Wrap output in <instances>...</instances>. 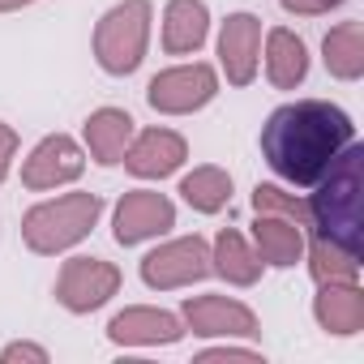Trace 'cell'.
<instances>
[{"label":"cell","instance_id":"obj_1","mask_svg":"<svg viewBox=\"0 0 364 364\" xmlns=\"http://www.w3.org/2000/svg\"><path fill=\"white\" fill-rule=\"evenodd\" d=\"M351 141H355L351 116L321 99L283 103L262 124V154L274 167V176L291 180V185H317Z\"/></svg>","mask_w":364,"mask_h":364},{"label":"cell","instance_id":"obj_2","mask_svg":"<svg viewBox=\"0 0 364 364\" xmlns=\"http://www.w3.org/2000/svg\"><path fill=\"white\" fill-rule=\"evenodd\" d=\"M360 176H364V146H347L334 167L317 180V193L309 202V219L317 228V240H326L330 249H338L343 257L360 262Z\"/></svg>","mask_w":364,"mask_h":364},{"label":"cell","instance_id":"obj_3","mask_svg":"<svg viewBox=\"0 0 364 364\" xmlns=\"http://www.w3.org/2000/svg\"><path fill=\"white\" fill-rule=\"evenodd\" d=\"M99 206H103V202H99L95 193H69V198H60V202H43V206H35V210L26 215L22 236H26V245H31L35 253L69 249V245H77V240L95 228Z\"/></svg>","mask_w":364,"mask_h":364},{"label":"cell","instance_id":"obj_4","mask_svg":"<svg viewBox=\"0 0 364 364\" xmlns=\"http://www.w3.org/2000/svg\"><path fill=\"white\" fill-rule=\"evenodd\" d=\"M146 31H150V5L146 0H124V5H116L95 31L99 65L116 77L133 73L146 56Z\"/></svg>","mask_w":364,"mask_h":364},{"label":"cell","instance_id":"obj_5","mask_svg":"<svg viewBox=\"0 0 364 364\" xmlns=\"http://www.w3.org/2000/svg\"><path fill=\"white\" fill-rule=\"evenodd\" d=\"M116 287H120V270L116 266H107L99 257H73L65 266L60 283H56V300L65 309H73V313H90L107 296H116Z\"/></svg>","mask_w":364,"mask_h":364},{"label":"cell","instance_id":"obj_6","mask_svg":"<svg viewBox=\"0 0 364 364\" xmlns=\"http://www.w3.org/2000/svg\"><path fill=\"white\" fill-rule=\"evenodd\" d=\"M215 90H219V86H215V69L193 65V69H167V73H159V77L150 82L146 99H150L154 112L180 116V112H193V107L210 103Z\"/></svg>","mask_w":364,"mask_h":364},{"label":"cell","instance_id":"obj_7","mask_svg":"<svg viewBox=\"0 0 364 364\" xmlns=\"http://www.w3.org/2000/svg\"><path fill=\"white\" fill-rule=\"evenodd\" d=\"M202 274H210V257H206V245L198 236L163 245L141 262V279L150 287H180V283H193Z\"/></svg>","mask_w":364,"mask_h":364},{"label":"cell","instance_id":"obj_8","mask_svg":"<svg viewBox=\"0 0 364 364\" xmlns=\"http://www.w3.org/2000/svg\"><path fill=\"white\" fill-rule=\"evenodd\" d=\"M176 223V210L163 193H124V202L116 206V240L120 245H137L146 236H159Z\"/></svg>","mask_w":364,"mask_h":364},{"label":"cell","instance_id":"obj_9","mask_svg":"<svg viewBox=\"0 0 364 364\" xmlns=\"http://www.w3.org/2000/svg\"><path fill=\"white\" fill-rule=\"evenodd\" d=\"M82 171V150L69 141V137H48V141H39V150L26 159V167H22V180L31 189H56V185H65V180H73Z\"/></svg>","mask_w":364,"mask_h":364},{"label":"cell","instance_id":"obj_10","mask_svg":"<svg viewBox=\"0 0 364 364\" xmlns=\"http://www.w3.org/2000/svg\"><path fill=\"white\" fill-rule=\"evenodd\" d=\"M257 35H262V26H257V18H249V14H232V18L223 22L219 56H223L228 77H232L236 86H249V82H253V69H257Z\"/></svg>","mask_w":364,"mask_h":364},{"label":"cell","instance_id":"obj_11","mask_svg":"<svg viewBox=\"0 0 364 364\" xmlns=\"http://www.w3.org/2000/svg\"><path fill=\"white\" fill-rule=\"evenodd\" d=\"M185 317L193 334H257V321L245 304L223 300V296H198L185 304Z\"/></svg>","mask_w":364,"mask_h":364},{"label":"cell","instance_id":"obj_12","mask_svg":"<svg viewBox=\"0 0 364 364\" xmlns=\"http://www.w3.org/2000/svg\"><path fill=\"white\" fill-rule=\"evenodd\" d=\"M124 163H129L133 176H146V180L150 176H167V171H176L180 163H185V141H180L176 133H167V129H150V133H141L133 141Z\"/></svg>","mask_w":364,"mask_h":364},{"label":"cell","instance_id":"obj_13","mask_svg":"<svg viewBox=\"0 0 364 364\" xmlns=\"http://www.w3.org/2000/svg\"><path fill=\"white\" fill-rule=\"evenodd\" d=\"M112 343H176L180 334V321L171 313H159V309H124L120 317H112L107 326Z\"/></svg>","mask_w":364,"mask_h":364},{"label":"cell","instance_id":"obj_14","mask_svg":"<svg viewBox=\"0 0 364 364\" xmlns=\"http://www.w3.org/2000/svg\"><path fill=\"white\" fill-rule=\"evenodd\" d=\"M129 137H133V116H129V112L103 107V112H95V116L86 120V141H90V154H95L103 167H112V163H120V159H124Z\"/></svg>","mask_w":364,"mask_h":364},{"label":"cell","instance_id":"obj_15","mask_svg":"<svg viewBox=\"0 0 364 364\" xmlns=\"http://www.w3.org/2000/svg\"><path fill=\"white\" fill-rule=\"evenodd\" d=\"M202 39H206V5L202 0H171L163 22V48L180 56V52H198Z\"/></svg>","mask_w":364,"mask_h":364},{"label":"cell","instance_id":"obj_16","mask_svg":"<svg viewBox=\"0 0 364 364\" xmlns=\"http://www.w3.org/2000/svg\"><path fill=\"white\" fill-rule=\"evenodd\" d=\"M309 69V56H304V43L291 35V31H270V56H266V73L279 90H291Z\"/></svg>","mask_w":364,"mask_h":364},{"label":"cell","instance_id":"obj_17","mask_svg":"<svg viewBox=\"0 0 364 364\" xmlns=\"http://www.w3.org/2000/svg\"><path fill=\"white\" fill-rule=\"evenodd\" d=\"M180 193H185V202H189L193 210L215 215V210H223L228 198H232V180H228V171H219V167H198L193 176H185Z\"/></svg>","mask_w":364,"mask_h":364},{"label":"cell","instance_id":"obj_18","mask_svg":"<svg viewBox=\"0 0 364 364\" xmlns=\"http://www.w3.org/2000/svg\"><path fill=\"white\" fill-rule=\"evenodd\" d=\"M317 317H321V326L326 330H334V334H355L360 330V321H364V300H360V291H338V287H326L321 296H317Z\"/></svg>","mask_w":364,"mask_h":364},{"label":"cell","instance_id":"obj_19","mask_svg":"<svg viewBox=\"0 0 364 364\" xmlns=\"http://www.w3.org/2000/svg\"><path fill=\"white\" fill-rule=\"evenodd\" d=\"M253 232H257L262 262H270V266H291V262L300 257V232H296V223H283V219L262 215Z\"/></svg>","mask_w":364,"mask_h":364},{"label":"cell","instance_id":"obj_20","mask_svg":"<svg viewBox=\"0 0 364 364\" xmlns=\"http://www.w3.org/2000/svg\"><path fill=\"white\" fill-rule=\"evenodd\" d=\"M326 69L338 77H360L364 69V48H360V22H347L326 35Z\"/></svg>","mask_w":364,"mask_h":364},{"label":"cell","instance_id":"obj_21","mask_svg":"<svg viewBox=\"0 0 364 364\" xmlns=\"http://www.w3.org/2000/svg\"><path fill=\"white\" fill-rule=\"evenodd\" d=\"M215 262H219V270H223L232 283H253L257 270H262V262L249 253V245H245L236 232H219V240H215Z\"/></svg>","mask_w":364,"mask_h":364},{"label":"cell","instance_id":"obj_22","mask_svg":"<svg viewBox=\"0 0 364 364\" xmlns=\"http://www.w3.org/2000/svg\"><path fill=\"white\" fill-rule=\"evenodd\" d=\"M253 206H257V210H274V215H287L291 223L304 215V206H300V202H291V198H283L274 185H257V189H253Z\"/></svg>","mask_w":364,"mask_h":364},{"label":"cell","instance_id":"obj_23","mask_svg":"<svg viewBox=\"0 0 364 364\" xmlns=\"http://www.w3.org/2000/svg\"><path fill=\"white\" fill-rule=\"evenodd\" d=\"M0 360H5V364H14V360H48V351L43 347H31V343H14V347H5V351H0Z\"/></svg>","mask_w":364,"mask_h":364},{"label":"cell","instance_id":"obj_24","mask_svg":"<svg viewBox=\"0 0 364 364\" xmlns=\"http://www.w3.org/2000/svg\"><path fill=\"white\" fill-rule=\"evenodd\" d=\"M14 150H18V133H14L9 124H0V180L9 176V159H14Z\"/></svg>","mask_w":364,"mask_h":364},{"label":"cell","instance_id":"obj_25","mask_svg":"<svg viewBox=\"0 0 364 364\" xmlns=\"http://www.w3.org/2000/svg\"><path fill=\"white\" fill-rule=\"evenodd\" d=\"M283 5L296 14H326L330 5H343V0H283Z\"/></svg>","mask_w":364,"mask_h":364},{"label":"cell","instance_id":"obj_26","mask_svg":"<svg viewBox=\"0 0 364 364\" xmlns=\"http://www.w3.org/2000/svg\"><path fill=\"white\" fill-rule=\"evenodd\" d=\"M18 5H31V0H0V9H18Z\"/></svg>","mask_w":364,"mask_h":364}]
</instances>
